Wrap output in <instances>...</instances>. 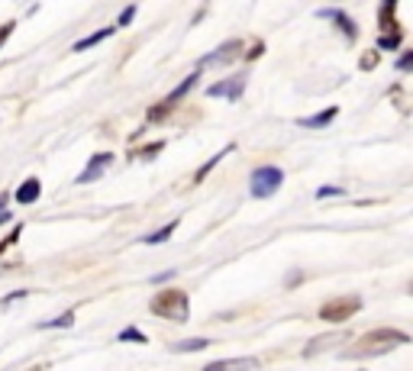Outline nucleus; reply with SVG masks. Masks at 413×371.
<instances>
[{"label": "nucleus", "mask_w": 413, "mask_h": 371, "mask_svg": "<svg viewBox=\"0 0 413 371\" xmlns=\"http://www.w3.org/2000/svg\"><path fill=\"white\" fill-rule=\"evenodd\" d=\"M407 342H410V336L400 333V329H371V333L355 339L352 346L346 349V355H352V358H371V355H388L391 349L407 346Z\"/></svg>", "instance_id": "obj_1"}, {"label": "nucleus", "mask_w": 413, "mask_h": 371, "mask_svg": "<svg viewBox=\"0 0 413 371\" xmlns=\"http://www.w3.org/2000/svg\"><path fill=\"white\" fill-rule=\"evenodd\" d=\"M187 294L181 287H168V291H161L155 294L152 300V313L161 317V320H175V323H184L187 320Z\"/></svg>", "instance_id": "obj_2"}, {"label": "nucleus", "mask_w": 413, "mask_h": 371, "mask_svg": "<svg viewBox=\"0 0 413 371\" xmlns=\"http://www.w3.org/2000/svg\"><path fill=\"white\" fill-rule=\"evenodd\" d=\"M281 184H284V171L275 168V165H261L252 171V197H259V201L275 197Z\"/></svg>", "instance_id": "obj_3"}, {"label": "nucleus", "mask_w": 413, "mask_h": 371, "mask_svg": "<svg viewBox=\"0 0 413 371\" xmlns=\"http://www.w3.org/2000/svg\"><path fill=\"white\" fill-rule=\"evenodd\" d=\"M358 310H362V297L349 294V297H339V300H326V304L320 307V320H326V323H346V320H352Z\"/></svg>", "instance_id": "obj_4"}, {"label": "nucleus", "mask_w": 413, "mask_h": 371, "mask_svg": "<svg viewBox=\"0 0 413 371\" xmlns=\"http://www.w3.org/2000/svg\"><path fill=\"white\" fill-rule=\"evenodd\" d=\"M239 52H242V43H239V39H233V43H223L217 52H210V55H203V59L197 61V68L229 65V61H233V59H239Z\"/></svg>", "instance_id": "obj_5"}, {"label": "nucleus", "mask_w": 413, "mask_h": 371, "mask_svg": "<svg viewBox=\"0 0 413 371\" xmlns=\"http://www.w3.org/2000/svg\"><path fill=\"white\" fill-rule=\"evenodd\" d=\"M113 165V155L110 152H97V155H91V161H87V168L81 171V175L75 177L78 184H91V181H101L103 177V171Z\"/></svg>", "instance_id": "obj_6"}, {"label": "nucleus", "mask_w": 413, "mask_h": 371, "mask_svg": "<svg viewBox=\"0 0 413 371\" xmlns=\"http://www.w3.org/2000/svg\"><path fill=\"white\" fill-rule=\"evenodd\" d=\"M245 91V75H233L226 81H217V85L207 87V97H229V101H239Z\"/></svg>", "instance_id": "obj_7"}, {"label": "nucleus", "mask_w": 413, "mask_h": 371, "mask_svg": "<svg viewBox=\"0 0 413 371\" xmlns=\"http://www.w3.org/2000/svg\"><path fill=\"white\" fill-rule=\"evenodd\" d=\"M317 17H323V20H333V23H336V29H339V33H342V36H346L349 43H355V39H358V26H355V20L349 17L346 10H333V7H326V10H320Z\"/></svg>", "instance_id": "obj_8"}, {"label": "nucleus", "mask_w": 413, "mask_h": 371, "mask_svg": "<svg viewBox=\"0 0 413 371\" xmlns=\"http://www.w3.org/2000/svg\"><path fill=\"white\" fill-rule=\"evenodd\" d=\"M259 358H219V362L203 365L201 371H255Z\"/></svg>", "instance_id": "obj_9"}, {"label": "nucleus", "mask_w": 413, "mask_h": 371, "mask_svg": "<svg viewBox=\"0 0 413 371\" xmlns=\"http://www.w3.org/2000/svg\"><path fill=\"white\" fill-rule=\"evenodd\" d=\"M346 336H349V333H333V336H320V339H313V342H307V346H304V355H307V358H313V355L326 352V349L342 346V342H346Z\"/></svg>", "instance_id": "obj_10"}, {"label": "nucleus", "mask_w": 413, "mask_h": 371, "mask_svg": "<svg viewBox=\"0 0 413 371\" xmlns=\"http://www.w3.org/2000/svg\"><path fill=\"white\" fill-rule=\"evenodd\" d=\"M39 194H43V184H39V177H26L23 184L13 191V197H17V203H36L39 201Z\"/></svg>", "instance_id": "obj_11"}, {"label": "nucleus", "mask_w": 413, "mask_h": 371, "mask_svg": "<svg viewBox=\"0 0 413 371\" xmlns=\"http://www.w3.org/2000/svg\"><path fill=\"white\" fill-rule=\"evenodd\" d=\"M117 33V26H103V29H97V33H91L87 39H78L75 45H71V52H87L91 45H97V43H103V39H110V36Z\"/></svg>", "instance_id": "obj_12"}, {"label": "nucleus", "mask_w": 413, "mask_h": 371, "mask_svg": "<svg viewBox=\"0 0 413 371\" xmlns=\"http://www.w3.org/2000/svg\"><path fill=\"white\" fill-rule=\"evenodd\" d=\"M336 113H339L336 107H326V110H323V113H317V117L297 119V123H300V126H304V129H320V126H326V123H333V119H336Z\"/></svg>", "instance_id": "obj_13"}, {"label": "nucleus", "mask_w": 413, "mask_h": 371, "mask_svg": "<svg viewBox=\"0 0 413 371\" xmlns=\"http://www.w3.org/2000/svg\"><path fill=\"white\" fill-rule=\"evenodd\" d=\"M233 149H236V145H226V149H223V152H217L213 155L210 161H207V165H201V168H197V175H194V184H201V181H207V175H210L213 168H217L219 161L226 159V155H233Z\"/></svg>", "instance_id": "obj_14"}, {"label": "nucleus", "mask_w": 413, "mask_h": 371, "mask_svg": "<svg viewBox=\"0 0 413 371\" xmlns=\"http://www.w3.org/2000/svg\"><path fill=\"white\" fill-rule=\"evenodd\" d=\"M68 326H75V310H65L61 317H55V320L39 323V329H68Z\"/></svg>", "instance_id": "obj_15"}, {"label": "nucleus", "mask_w": 413, "mask_h": 371, "mask_svg": "<svg viewBox=\"0 0 413 371\" xmlns=\"http://www.w3.org/2000/svg\"><path fill=\"white\" fill-rule=\"evenodd\" d=\"M210 346V339L201 336V339H184V342H175L171 346V352H201V349Z\"/></svg>", "instance_id": "obj_16"}, {"label": "nucleus", "mask_w": 413, "mask_h": 371, "mask_svg": "<svg viewBox=\"0 0 413 371\" xmlns=\"http://www.w3.org/2000/svg\"><path fill=\"white\" fill-rule=\"evenodd\" d=\"M175 229H177V219H171L168 226H161L159 233H149V236H143V242H145V245H155V242H168V239H171V233H175Z\"/></svg>", "instance_id": "obj_17"}, {"label": "nucleus", "mask_w": 413, "mask_h": 371, "mask_svg": "<svg viewBox=\"0 0 413 371\" xmlns=\"http://www.w3.org/2000/svg\"><path fill=\"white\" fill-rule=\"evenodd\" d=\"M117 339H119V342H139V346H145V342H149V336H145L143 329H136V326H126Z\"/></svg>", "instance_id": "obj_18"}, {"label": "nucleus", "mask_w": 413, "mask_h": 371, "mask_svg": "<svg viewBox=\"0 0 413 371\" xmlns=\"http://www.w3.org/2000/svg\"><path fill=\"white\" fill-rule=\"evenodd\" d=\"M394 10H397V3H381L378 17H381V26H384V29H394V33H397V23H394Z\"/></svg>", "instance_id": "obj_19"}, {"label": "nucleus", "mask_w": 413, "mask_h": 371, "mask_svg": "<svg viewBox=\"0 0 413 371\" xmlns=\"http://www.w3.org/2000/svg\"><path fill=\"white\" fill-rule=\"evenodd\" d=\"M400 45V33H391V36H381L378 39V52H391Z\"/></svg>", "instance_id": "obj_20"}, {"label": "nucleus", "mask_w": 413, "mask_h": 371, "mask_svg": "<svg viewBox=\"0 0 413 371\" xmlns=\"http://www.w3.org/2000/svg\"><path fill=\"white\" fill-rule=\"evenodd\" d=\"M161 149H165V143H152V145H145V149H139L136 155H139V159H155Z\"/></svg>", "instance_id": "obj_21"}, {"label": "nucleus", "mask_w": 413, "mask_h": 371, "mask_svg": "<svg viewBox=\"0 0 413 371\" xmlns=\"http://www.w3.org/2000/svg\"><path fill=\"white\" fill-rule=\"evenodd\" d=\"M133 17H136V7H123V10H119L117 26H129V23H133Z\"/></svg>", "instance_id": "obj_22"}, {"label": "nucleus", "mask_w": 413, "mask_h": 371, "mask_svg": "<svg viewBox=\"0 0 413 371\" xmlns=\"http://www.w3.org/2000/svg\"><path fill=\"white\" fill-rule=\"evenodd\" d=\"M342 194H346L342 187H320V191H317V197H320V201H326V197H342Z\"/></svg>", "instance_id": "obj_23"}, {"label": "nucleus", "mask_w": 413, "mask_h": 371, "mask_svg": "<svg viewBox=\"0 0 413 371\" xmlns=\"http://www.w3.org/2000/svg\"><path fill=\"white\" fill-rule=\"evenodd\" d=\"M20 233H23V226H13V233H10V236L3 239V242H0V252H3V249H10V245L17 242V239H20Z\"/></svg>", "instance_id": "obj_24"}, {"label": "nucleus", "mask_w": 413, "mask_h": 371, "mask_svg": "<svg viewBox=\"0 0 413 371\" xmlns=\"http://www.w3.org/2000/svg\"><path fill=\"white\" fill-rule=\"evenodd\" d=\"M410 65H413V52H404V55L397 59V71H410Z\"/></svg>", "instance_id": "obj_25"}, {"label": "nucleus", "mask_w": 413, "mask_h": 371, "mask_svg": "<svg viewBox=\"0 0 413 371\" xmlns=\"http://www.w3.org/2000/svg\"><path fill=\"white\" fill-rule=\"evenodd\" d=\"M13 26H17V23H3V26H0V45H3V43L10 39V33H13Z\"/></svg>", "instance_id": "obj_26"}, {"label": "nucleus", "mask_w": 413, "mask_h": 371, "mask_svg": "<svg viewBox=\"0 0 413 371\" xmlns=\"http://www.w3.org/2000/svg\"><path fill=\"white\" fill-rule=\"evenodd\" d=\"M261 52H265V45H261V43H255V45H252V49H249V52H245V59H249V61H252V59H259V55H261Z\"/></svg>", "instance_id": "obj_27"}, {"label": "nucleus", "mask_w": 413, "mask_h": 371, "mask_svg": "<svg viewBox=\"0 0 413 371\" xmlns=\"http://www.w3.org/2000/svg\"><path fill=\"white\" fill-rule=\"evenodd\" d=\"M375 65H378V52H368L362 59V68H375Z\"/></svg>", "instance_id": "obj_28"}, {"label": "nucleus", "mask_w": 413, "mask_h": 371, "mask_svg": "<svg viewBox=\"0 0 413 371\" xmlns=\"http://www.w3.org/2000/svg\"><path fill=\"white\" fill-rule=\"evenodd\" d=\"M171 278H175V271H161V275L152 278V284H161V281H171Z\"/></svg>", "instance_id": "obj_29"}, {"label": "nucleus", "mask_w": 413, "mask_h": 371, "mask_svg": "<svg viewBox=\"0 0 413 371\" xmlns=\"http://www.w3.org/2000/svg\"><path fill=\"white\" fill-rule=\"evenodd\" d=\"M7 219H10V213H7V210H0V223H7Z\"/></svg>", "instance_id": "obj_30"}]
</instances>
